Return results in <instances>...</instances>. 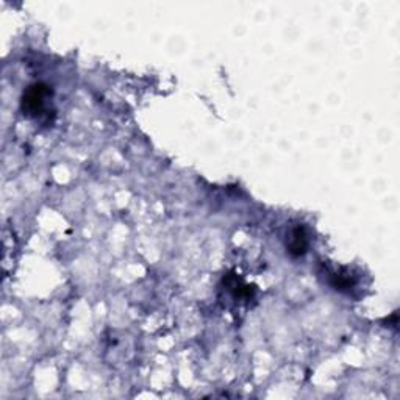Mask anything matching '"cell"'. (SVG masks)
Segmentation results:
<instances>
[{"instance_id":"1","label":"cell","mask_w":400,"mask_h":400,"mask_svg":"<svg viewBox=\"0 0 400 400\" xmlns=\"http://www.w3.org/2000/svg\"><path fill=\"white\" fill-rule=\"evenodd\" d=\"M52 97V89L45 83H35L25 89L21 100V108L24 116L39 118L45 111V104Z\"/></svg>"},{"instance_id":"3","label":"cell","mask_w":400,"mask_h":400,"mask_svg":"<svg viewBox=\"0 0 400 400\" xmlns=\"http://www.w3.org/2000/svg\"><path fill=\"white\" fill-rule=\"evenodd\" d=\"M330 285L335 289H338V291H346V289H352L353 288V285H355V280L352 278L351 274L331 272Z\"/></svg>"},{"instance_id":"2","label":"cell","mask_w":400,"mask_h":400,"mask_svg":"<svg viewBox=\"0 0 400 400\" xmlns=\"http://www.w3.org/2000/svg\"><path fill=\"white\" fill-rule=\"evenodd\" d=\"M308 245H310V241H308V233L305 227L297 225L291 228L287 236V252L293 258H299V256H304L307 254Z\"/></svg>"}]
</instances>
